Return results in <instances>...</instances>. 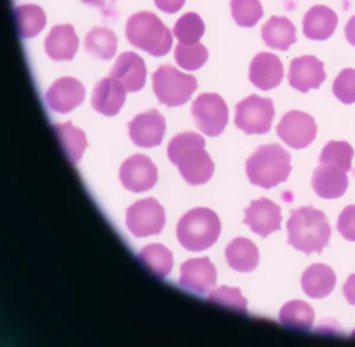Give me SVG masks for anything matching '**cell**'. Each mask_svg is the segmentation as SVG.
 I'll list each match as a JSON object with an SVG mask.
<instances>
[{"label": "cell", "mask_w": 355, "mask_h": 347, "mask_svg": "<svg viewBox=\"0 0 355 347\" xmlns=\"http://www.w3.org/2000/svg\"><path fill=\"white\" fill-rule=\"evenodd\" d=\"M167 154L191 185L205 184L214 176V162L205 151V140L200 134H178L171 140Z\"/></svg>", "instance_id": "obj_1"}, {"label": "cell", "mask_w": 355, "mask_h": 347, "mask_svg": "<svg viewBox=\"0 0 355 347\" xmlns=\"http://www.w3.org/2000/svg\"><path fill=\"white\" fill-rule=\"evenodd\" d=\"M287 228L288 243L304 254H321L331 239V226L326 214L313 206L291 211Z\"/></svg>", "instance_id": "obj_2"}, {"label": "cell", "mask_w": 355, "mask_h": 347, "mask_svg": "<svg viewBox=\"0 0 355 347\" xmlns=\"http://www.w3.org/2000/svg\"><path fill=\"white\" fill-rule=\"evenodd\" d=\"M291 155L277 144L259 146L246 162L251 184L271 189L286 182L291 172Z\"/></svg>", "instance_id": "obj_3"}, {"label": "cell", "mask_w": 355, "mask_h": 347, "mask_svg": "<svg viewBox=\"0 0 355 347\" xmlns=\"http://www.w3.org/2000/svg\"><path fill=\"white\" fill-rule=\"evenodd\" d=\"M125 37L130 44L152 56H165L173 44L170 30L157 15L147 11L130 17L125 25Z\"/></svg>", "instance_id": "obj_4"}, {"label": "cell", "mask_w": 355, "mask_h": 347, "mask_svg": "<svg viewBox=\"0 0 355 347\" xmlns=\"http://www.w3.org/2000/svg\"><path fill=\"white\" fill-rule=\"evenodd\" d=\"M222 230L218 216L206 208H198L182 216L177 226L179 242L187 251H202L217 242Z\"/></svg>", "instance_id": "obj_5"}, {"label": "cell", "mask_w": 355, "mask_h": 347, "mask_svg": "<svg viewBox=\"0 0 355 347\" xmlns=\"http://www.w3.org/2000/svg\"><path fill=\"white\" fill-rule=\"evenodd\" d=\"M152 80L155 96L167 107L184 105L198 88V82L193 76L186 75L170 65L157 69Z\"/></svg>", "instance_id": "obj_6"}, {"label": "cell", "mask_w": 355, "mask_h": 347, "mask_svg": "<svg viewBox=\"0 0 355 347\" xmlns=\"http://www.w3.org/2000/svg\"><path fill=\"white\" fill-rule=\"evenodd\" d=\"M274 117L272 100L251 95L236 105L234 124L246 134H266L270 130Z\"/></svg>", "instance_id": "obj_7"}, {"label": "cell", "mask_w": 355, "mask_h": 347, "mask_svg": "<svg viewBox=\"0 0 355 347\" xmlns=\"http://www.w3.org/2000/svg\"><path fill=\"white\" fill-rule=\"evenodd\" d=\"M192 115L199 130L209 137H218L229 121V109L218 94L199 95L192 105Z\"/></svg>", "instance_id": "obj_8"}, {"label": "cell", "mask_w": 355, "mask_h": 347, "mask_svg": "<svg viewBox=\"0 0 355 347\" xmlns=\"http://www.w3.org/2000/svg\"><path fill=\"white\" fill-rule=\"evenodd\" d=\"M125 222L134 236H153L160 234L165 226V210L154 198L142 199L128 208Z\"/></svg>", "instance_id": "obj_9"}, {"label": "cell", "mask_w": 355, "mask_h": 347, "mask_svg": "<svg viewBox=\"0 0 355 347\" xmlns=\"http://www.w3.org/2000/svg\"><path fill=\"white\" fill-rule=\"evenodd\" d=\"M276 132L284 144L294 150H301L314 142L318 126L314 117L309 114L301 110H291L283 115Z\"/></svg>", "instance_id": "obj_10"}, {"label": "cell", "mask_w": 355, "mask_h": 347, "mask_svg": "<svg viewBox=\"0 0 355 347\" xmlns=\"http://www.w3.org/2000/svg\"><path fill=\"white\" fill-rule=\"evenodd\" d=\"M120 180L132 192H145L157 182V169L150 158L135 154L128 158L120 169Z\"/></svg>", "instance_id": "obj_11"}, {"label": "cell", "mask_w": 355, "mask_h": 347, "mask_svg": "<svg viewBox=\"0 0 355 347\" xmlns=\"http://www.w3.org/2000/svg\"><path fill=\"white\" fill-rule=\"evenodd\" d=\"M130 137L135 145L145 149L162 144L166 130L165 119L157 109L139 114L128 125Z\"/></svg>", "instance_id": "obj_12"}, {"label": "cell", "mask_w": 355, "mask_h": 347, "mask_svg": "<svg viewBox=\"0 0 355 347\" xmlns=\"http://www.w3.org/2000/svg\"><path fill=\"white\" fill-rule=\"evenodd\" d=\"M288 80L291 87L301 93H308L311 89H319L326 80L324 65L311 55L294 58L291 62Z\"/></svg>", "instance_id": "obj_13"}, {"label": "cell", "mask_w": 355, "mask_h": 347, "mask_svg": "<svg viewBox=\"0 0 355 347\" xmlns=\"http://www.w3.org/2000/svg\"><path fill=\"white\" fill-rule=\"evenodd\" d=\"M85 89L73 77H61L53 82L45 94L50 109L56 113L67 114L85 101Z\"/></svg>", "instance_id": "obj_14"}, {"label": "cell", "mask_w": 355, "mask_h": 347, "mask_svg": "<svg viewBox=\"0 0 355 347\" xmlns=\"http://www.w3.org/2000/svg\"><path fill=\"white\" fill-rule=\"evenodd\" d=\"M281 208L266 198L251 202L245 210L244 224L249 226L254 234L266 239V236L281 229Z\"/></svg>", "instance_id": "obj_15"}, {"label": "cell", "mask_w": 355, "mask_h": 347, "mask_svg": "<svg viewBox=\"0 0 355 347\" xmlns=\"http://www.w3.org/2000/svg\"><path fill=\"white\" fill-rule=\"evenodd\" d=\"M179 282L187 291L206 294L217 282V271L207 257L192 259L182 263Z\"/></svg>", "instance_id": "obj_16"}, {"label": "cell", "mask_w": 355, "mask_h": 347, "mask_svg": "<svg viewBox=\"0 0 355 347\" xmlns=\"http://www.w3.org/2000/svg\"><path fill=\"white\" fill-rule=\"evenodd\" d=\"M147 76L145 61L137 53L127 51L117 57L110 77L121 82L127 92L133 93L144 88Z\"/></svg>", "instance_id": "obj_17"}, {"label": "cell", "mask_w": 355, "mask_h": 347, "mask_svg": "<svg viewBox=\"0 0 355 347\" xmlns=\"http://www.w3.org/2000/svg\"><path fill=\"white\" fill-rule=\"evenodd\" d=\"M284 69L279 57L270 53H259L251 62L249 78L261 90H270L281 85Z\"/></svg>", "instance_id": "obj_18"}, {"label": "cell", "mask_w": 355, "mask_h": 347, "mask_svg": "<svg viewBox=\"0 0 355 347\" xmlns=\"http://www.w3.org/2000/svg\"><path fill=\"white\" fill-rule=\"evenodd\" d=\"M311 186L319 197L336 199L343 197L347 191V174L336 166L321 164L313 174Z\"/></svg>", "instance_id": "obj_19"}, {"label": "cell", "mask_w": 355, "mask_h": 347, "mask_svg": "<svg viewBox=\"0 0 355 347\" xmlns=\"http://www.w3.org/2000/svg\"><path fill=\"white\" fill-rule=\"evenodd\" d=\"M125 87L113 77L97 82L92 96L93 108L105 117H114L121 110L125 101Z\"/></svg>", "instance_id": "obj_20"}, {"label": "cell", "mask_w": 355, "mask_h": 347, "mask_svg": "<svg viewBox=\"0 0 355 347\" xmlns=\"http://www.w3.org/2000/svg\"><path fill=\"white\" fill-rule=\"evenodd\" d=\"M339 19L335 11L324 5H315L303 18V33L311 41H326L334 35Z\"/></svg>", "instance_id": "obj_21"}, {"label": "cell", "mask_w": 355, "mask_h": 347, "mask_svg": "<svg viewBox=\"0 0 355 347\" xmlns=\"http://www.w3.org/2000/svg\"><path fill=\"white\" fill-rule=\"evenodd\" d=\"M77 49L78 37L71 25H56L45 38V53L53 61L73 60Z\"/></svg>", "instance_id": "obj_22"}, {"label": "cell", "mask_w": 355, "mask_h": 347, "mask_svg": "<svg viewBox=\"0 0 355 347\" xmlns=\"http://www.w3.org/2000/svg\"><path fill=\"white\" fill-rule=\"evenodd\" d=\"M301 285L308 296L313 299H323L334 291L336 275L327 264L315 263L303 273Z\"/></svg>", "instance_id": "obj_23"}, {"label": "cell", "mask_w": 355, "mask_h": 347, "mask_svg": "<svg viewBox=\"0 0 355 347\" xmlns=\"http://www.w3.org/2000/svg\"><path fill=\"white\" fill-rule=\"evenodd\" d=\"M262 38L269 48L287 51L297 41L296 28L287 17H271L262 28Z\"/></svg>", "instance_id": "obj_24"}, {"label": "cell", "mask_w": 355, "mask_h": 347, "mask_svg": "<svg viewBox=\"0 0 355 347\" xmlns=\"http://www.w3.org/2000/svg\"><path fill=\"white\" fill-rule=\"evenodd\" d=\"M225 255L229 266L239 273H249L259 266V251L250 239H234L226 248Z\"/></svg>", "instance_id": "obj_25"}, {"label": "cell", "mask_w": 355, "mask_h": 347, "mask_svg": "<svg viewBox=\"0 0 355 347\" xmlns=\"http://www.w3.org/2000/svg\"><path fill=\"white\" fill-rule=\"evenodd\" d=\"M314 319V310L302 300L289 301L279 311V323L294 331H309Z\"/></svg>", "instance_id": "obj_26"}, {"label": "cell", "mask_w": 355, "mask_h": 347, "mask_svg": "<svg viewBox=\"0 0 355 347\" xmlns=\"http://www.w3.org/2000/svg\"><path fill=\"white\" fill-rule=\"evenodd\" d=\"M139 260L150 274H153L159 279H165L172 271L173 266L172 253L162 244L146 246L140 251Z\"/></svg>", "instance_id": "obj_27"}, {"label": "cell", "mask_w": 355, "mask_h": 347, "mask_svg": "<svg viewBox=\"0 0 355 347\" xmlns=\"http://www.w3.org/2000/svg\"><path fill=\"white\" fill-rule=\"evenodd\" d=\"M53 130L69 160L73 164L80 162L88 146L85 132L76 128L70 121L55 125Z\"/></svg>", "instance_id": "obj_28"}, {"label": "cell", "mask_w": 355, "mask_h": 347, "mask_svg": "<svg viewBox=\"0 0 355 347\" xmlns=\"http://www.w3.org/2000/svg\"><path fill=\"white\" fill-rule=\"evenodd\" d=\"M17 30L21 38H33L41 33L46 24L43 8L37 5L26 4L15 10Z\"/></svg>", "instance_id": "obj_29"}, {"label": "cell", "mask_w": 355, "mask_h": 347, "mask_svg": "<svg viewBox=\"0 0 355 347\" xmlns=\"http://www.w3.org/2000/svg\"><path fill=\"white\" fill-rule=\"evenodd\" d=\"M116 36L110 28H94L85 37V50L100 60L113 58L116 53Z\"/></svg>", "instance_id": "obj_30"}, {"label": "cell", "mask_w": 355, "mask_h": 347, "mask_svg": "<svg viewBox=\"0 0 355 347\" xmlns=\"http://www.w3.org/2000/svg\"><path fill=\"white\" fill-rule=\"evenodd\" d=\"M205 33V25L199 15L194 12L185 13L174 25L173 33L178 41L182 44L199 43Z\"/></svg>", "instance_id": "obj_31"}, {"label": "cell", "mask_w": 355, "mask_h": 347, "mask_svg": "<svg viewBox=\"0 0 355 347\" xmlns=\"http://www.w3.org/2000/svg\"><path fill=\"white\" fill-rule=\"evenodd\" d=\"M354 150L347 142H329L323 147L320 162L339 167L340 170L348 172L352 169V159Z\"/></svg>", "instance_id": "obj_32"}, {"label": "cell", "mask_w": 355, "mask_h": 347, "mask_svg": "<svg viewBox=\"0 0 355 347\" xmlns=\"http://www.w3.org/2000/svg\"><path fill=\"white\" fill-rule=\"evenodd\" d=\"M174 57L178 65L185 70H198L205 65L209 58V51L204 45L200 43L196 44H179L175 46Z\"/></svg>", "instance_id": "obj_33"}, {"label": "cell", "mask_w": 355, "mask_h": 347, "mask_svg": "<svg viewBox=\"0 0 355 347\" xmlns=\"http://www.w3.org/2000/svg\"><path fill=\"white\" fill-rule=\"evenodd\" d=\"M231 13L239 26L252 28L263 17V6L259 0H232Z\"/></svg>", "instance_id": "obj_34"}, {"label": "cell", "mask_w": 355, "mask_h": 347, "mask_svg": "<svg viewBox=\"0 0 355 347\" xmlns=\"http://www.w3.org/2000/svg\"><path fill=\"white\" fill-rule=\"evenodd\" d=\"M209 300L214 303H218L220 306L230 308L234 311L246 313L248 312V301L243 298L239 288H229L223 286L216 291H210Z\"/></svg>", "instance_id": "obj_35"}, {"label": "cell", "mask_w": 355, "mask_h": 347, "mask_svg": "<svg viewBox=\"0 0 355 347\" xmlns=\"http://www.w3.org/2000/svg\"><path fill=\"white\" fill-rule=\"evenodd\" d=\"M333 93L345 105L355 103V69H343L335 78Z\"/></svg>", "instance_id": "obj_36"}, {"label": "cell", "mask_w": 355, "mask_h": 347, "mask_svg": "<svg viewBox=\"0 0 355 347\" xmlns=\"http://www.w3.org/2000/svg\"><path fill=\"white\" fill-rule=\"evenodd\" d=\"M338 230L343 239L355 242V205L343 209L338 221Z\"/></svg>", "instance_id": "obj_37"}, {"label": "cell", "mask_w": 355, "mask_h": 347, "mask_svg": "<svg viewBox=\"0 0 355 347\" xmlns=\"http://www.w3.org/2000/svg\"><path fill=\"white\" fill-rule=\"evenodd\" d=\"M154 4L164 12L175 13L182 10L185 0H154Z\"/></svg>", "instance_id": "obj_38"}, {"label": "cell", "mask_w": 355, "mask_h": 347, "mask_svg": "<svg viewBox=\"0 0 355 347\" xmlns=\"http://www.w3.org/2000/svg\"><path fill=\"white\" fill-rule=\"evenodd\" d=\"M343 294L348 303L355 306V274L351 275L343 286Z\"/></svg>", "instance_id": "obj_39"}, {"label": "cell", "mask_w": 355, "mask_h": 347, "mask_svg": "<svg viewBox=\"0 0 355 347\" xmlns=\"http://www.w3.org/2000/svg\"><path fill=\"white\" fill-rule=\"evenodd\" d=\"M81 1L90 6L102 8L103 11H112L115 0H81Z\"/></svg>", "instance_id": "obj_40"}, {"label": "cell", "mask_w": 355, "mask_h": 347, "mask_svg": "<svg viewBox=\"0 0 355 347\" xmlns=\"http://www.w3.org/2000/svg\"><path fill=\"white\" fill-rule=\"evenodd\" d=\"M345 35L349 44L355 46V16L352 17L345 26Z\"/></svg>", "instance_id": "obj_41"}, {"label": "cell", "mask_w": 355, "mask_h": 347, "mask_svg": "<svg viewBox=\"0 0 355 347\" xmlns=\"http://www.w3.org/2000/svg\"><path fill=\"white\" fill-rule=\"evenodd\" d=\"M352 338H355V330L353 331V335H352Z\"/></svg>", "instance_id": "obj_42"}]
</instances>
